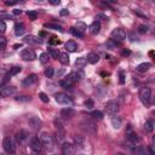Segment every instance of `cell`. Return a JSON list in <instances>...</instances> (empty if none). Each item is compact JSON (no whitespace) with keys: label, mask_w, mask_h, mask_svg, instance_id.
<instances>
[{"label":"cell","mask_w":155,"mask_h":155,"mask_svg":"<svg viewBox=\"0 0 155 155\" xmlns=\"http://www.w3.org/2000/svg\"><path fill=\"white\" fill-rule=\"evenodd\" d=\"M78 80H79V75H78L76 73L71 71V73H69L64 79H62V80L59 81V85H61L62 87H64V88H68V87L73 86Z\"/></svg>","instance_id":"obj_1"},{"label":"cell","mask_w":155,"mask_h":155,"mask_svg":"<svg viewBox=\"0 0 155 155\" xmlns=\"http://www.w3.org/2000/svg\"><path fill=\"white\" fill-rule=\"evenodd\" d=\"M150 98H151V90H150V87H148V86L140 87V90H139V99H140V102L145 107H148L150 104Z\"/></svg>","instance_id":"obj_2"},{"label":"cell","mask_w":155,"mask_h":155,"mask_svg":"<svg viewBox=\"0 0 155 155\" xmlns=\"http://www.w3.org/2000/svg\"><path fill=\"white\" fill-rule=\"evenodd\" d=\"M40 140H41V143H42V147L47 148L48 150H51V149L53 148V138H52V136H51L50 133L42 132V133L40 134Z\"/></svg>","instance_id":"obj_3"},{"label":"cell","mask_w":155,"mask_h":155,"mask_svg":"<svg viewBox=\"0 0 155 155\" xmlns=\"http://www.w3.org/2000/svg\"><path fill=\"white\" fill-rule=\"evenodd\" d=\"M81 127H82V130H85L87 133H91V134H94L97 132V126H96L94 121L88 120V119H86L81 122Z\"/></svg>","instance_id":"obj_4"},{"label":"cell","mask_w":155,"mask_h":155,"mask_svg":"<svg viewBox=\"0 0 155 155\" xmlns=\"http://www.w3.org/2000/svg\"><path fill=\"white\" fill-rule=\"evenodd\" d=\"M54 98H56V102H57L58 104H62V105H69V104H71V102H73L71 98H70L68 94L63 93V92L56 93Z\"/></svg>","instance_id":"obj_5"},{"label":"cell","mask_w":155,"mask_h":155,"mask_svg":"<svg viewBox=\"0 0 155 155\" xmlns=\"http://www.w3.org/2000/svg\"><path fill=\"white\" fill-rule=\"evenodd\" d=\"M2 147H4L5 151H7V153H15L16 151V145H15V142L11 137H5L4 138Z\"/></svg>","instance_id":"obj_6"},{"label":"cell","mask_w":155,"mask_h":155,"mask_svg":"<svg viewBox=\"0 0 155 155\" xmlns=\"http://www.w3.org/2000/svg\"><path fill=\"white\" fill-rule=\"evenodd\" d=\"M119 109H120V107H119V103L116 101H109L105 104V110L109 115H115L119 111Z\"/></svg>","instance_id":"obj_7"},{"label":"cell","mask_w":155,"mask_h":155,"mask_svg":"<svg viewBox=\"0 0 155 155\" xmlns=\"http://www.w3.org/2000/svg\"><path fill=\"white\" fill-rule=\"evenodd\" d=\"M30 148L34 153H40L42 150V143L39 137H33L30 139Z\"/></svg>","instance_id":"obj_8"},{"label":"cell","mask_w":155,"mask_h":155,"mask_svg":"<svg viewBox=\"0 0 155 155\" xmlns=\"http://www.w3.org/2000/svg\"><path fill=\"white\" fill-rule=\"evenodd\" d=\"M111 38L117 40V41H122V40L126 39V31L122 28H115L111 31Z\"/></svg>","instance_id":"obj_9"},{"label":"cell","mask_w":155,"mask_h":155,"mask_svg":"<svg viewBox=\"0 0 155 155\" xmlns=\"http://www.w3.org/2000/svg\"><path fill=\"white\" fill-rule=\"evenodd\" d=\"M21 57H22L24 61H34V59L36 58L35 52H34L31 48H24V50H22Z\"/></svg>","instance_id":"obj_10"},{"label":"cell","mask_w":155,"mask_h":155,"mask_svg":"<svg viewBox=\"0 0 155 155\" xmlns=\"http://www.w3.org/2000/svg\"><path fill=\"white\" fill-rule=\"evenodd\" d=\"M61 149H62V153H63L64 155H71V154L74 153V145H73L71 143H69V142L62 143Z\"/></svg>","instance_id":"obj_11"},{"label":"cell","mask_w":155,"mask_h":155,"mask_svg":"<svg viewBox=\"0 0 155 155\" xmlns=\"http://www.w3.org/2000/svg\"><path fill=\"white\" fill-rule=\"evenodd\" d=\"M15 138H16V142H17L18 144H23V143L27 140V138H28V132L24 131V130H21V131H18V132L16 133Z\"/></svg>","instance_id":"obj_12"},{"label":"cell","mask_w":155,"mask_h":155,"mask_svg":"<svg viewBox=\"0 0 155 155\" xmlns=\"http://www.w3.org/2000/svg\"><path fill=\"white\" fill-rule=\"evenodd\" d=\"M36 80H38V76H36L35 74H30V75H28L27 78H24V80L22 81V85H23L24 87H28V86H31L33 84H35Z\"/></svg>","instance_id":"obj_13"},{"label":"cell","mask_w":155,"mask_h":155,"mask_svg":"<svg viewBox=\"0 0 155 155\" xmlns=\"http://www.w3.org/2000/svg\"><path fill=\"white\" fill-rule=\"evenodd\" d=\"M15 91H16V88L13 86H6V87L1 88L0 94H1V97H10V96H12L15 93Z\"/></svg>","instance_id":"obj_14"},{"label":"cell","mask_w":155,"mask_h":155,"mask_svg":"<svg viewBox=\"0 0 155 155\" xmlns=\"http://www.w3.org/2000/svg\"><path fill=\"white\" fill-rule=\"evenodd\" d=\"M29 125H30L34 130H38V128H40V126H41V120H40L39 117H36V116H31V117L29 119Z\"/></svg>","instance_id":"obj_15"},{"label":"cell","mask_w":155,"mask_h":155,"mask_svg":"<svg viewBox=\"0 0 155 155\" xmlns=\"http://www.w3.org/2000/svg\"><path fill=\"white\" fill-rule=\"evenodd\" d=\"M65 50H67L68 52H75V51H78V45H76V42L73 41V40L67 41V42H65Z\"/></svg>","instance_id":"obj_16"},{"label":"cell","mask_w":155,"mask_h":155,"mask_svg":"<svg viewBox=\"0 0 155 155\" xmlns=\"http://www.w3.org/2000/svg\"><path fill=\"white\" fill-rule=\"evenodd\" d=\"M86 61H87L88 63H91V64H96V63L99 61V56H98L97 53H94V52H90V53L87 54V57H86Z\"/></svg>","instance_id":"obj_17"},{"label":"cell","mask_w":155,"mask_h":155,"mask_svg":"<svg viewBox=\"0 0 155 155\" xmlns=\"http://www.w3.org/2000/svg\"><path fill=\"white\" fill-rule=\"evenodd\" d=\"M24 31H25L24 24L23 23H16V25H15V34L17 36H21V35L24 34Z\"/></svg>","instance_id":"obj_18"},{"label":"cell","mask_w":155,"mask_h":155,"mask_svg":"<svg viewBox=\"0 0 155 155\" xmlns=\"http://www.w3.org/2000/svg\"><path fill=\"white\" fill-rule=\"evenodd\" d=\"M24 42H27V44H41V39L36 38L34 35H28L24 38Z\"/></svg>","instance_id":"obj_19"},{"label":"cell","mask_w":155,"mask_h":155,"mask_svg":"<svg viewBox=\"0 0 155 155\" xmlns=\"http://www.w3.org/2000/svg\"><path fill=\"white\" fill-rule=\"evenodd\" d=\"M74 142H75L76 148H79V149H82L85 147V138L82 136H76L74 138Z\"/></svg>","instance_id":"obj_20"},{"label":"cell","mask_w":155,"mask_h":155,"mask_svg":"<svg viewBox=\"0 0 155 155\" xmlns=\"http://www.w3.org/2000/svg\"><path fill=\"white\" fill-rule=\"evenodd\" d=\"M99 30H101V24H99L98 21H94V22L90 25V31H91L92 34H98Z\"/></svg>","instance_id":"obj_21"},{"label":"cell","mask_w":155,"mask_h":155,"mask_svg":"<svg viewBox=\"0 0 155 155\" xmlns=\"http://www.w3.org/2000/svg\"><path fill=\"white\" fill-rule=\"evenodd\" d=\"M111 125L114 128H120L122 125V119L120 116H113L111 117Z\"/></svg>","instance_id":"obj_22"},{"label":"cell","mask_w":155,"mask_h":155,"mask_svg":"<svg viewBox=\"0 0 155 155\" xmlns=\"http://www.w3.org/2000/svg\"><path fill=\"white\" fill-rule=\"evenodd\" d=\"M105 45L110 48V50H114V48H116L117 46H120V41H117V40H115V39H109L107 42H105Z\"/></svg>","instance_id":"obj_23"},{"label":"cell","mask_w":155,"mask_h":155,"mask_svg":"<svg viewBox=\"0 0 155 155\" xmlns=\"http://www.w3.org/2000/svg\"><path fill=\"white\" fill-rule=\"evenodd\" d=\"M150 67H151V64H150V63L144 62V63H140V64H138V65H137V70H138V71H140V73H144V71H148Z\"/></svg>","instance_id":"obj_24"},{"label":"cell","mask_w":155,"mask_h":155,"mask_svg":"<svg viewBox=\"0 0 155 155\" xmlns=\"http://www.w3.org/2000/svg\"><path fill=\"white\" fill-rule=\"evenodd\" d=\"M61 115H62L63 117H65V119H69V117L74 116V110L70 109V108H65V109H63V110L61 111Z\"/></svg>","instance_id":"obj_25"},{"label":"cell","mask_w":155,"mask_h":155,"mask_svg":"<svg viewBox=\"0 0 155 155\" xmlns=\"http://www.w3.org/2000/svg\"><path fill=\"white\" fill-rule=\"evenodd\" d=\"M45 28H48V29H52V30H58V31H63V28L56 23H45L44 24Z\"/></svg>","instance_id":"obj_26"},{"label":"cell","mask_w":155,"mask_h":155,"mask_svg":"<svg viewBox=\"0 0 155 155\" xmlns=\"http://www.w3.org/2000/svg\"><path fill=\"white\" fill-rule=\"evenodd\" d=\"M70 33H71L74 36H76V38H84V33H82V30L79 29V28L71 27V28H70Z\"/></svg>","instance_id":"obj_27"},{"label":"cell","mask_w":155,"mask_h":155,"mask_svg":"<svg viewBox=\"0 0 155 155\" xmlns=\"http://www.w3.org/2000/svg\"><path fill=\"white\" fill-rule=\"evenodd\" d=\"M59 62L62 64H69V56L67 52H63V53H59V57H58Z\"/></svg>","instance_id":"obj_28"},{"label":"cell","mask_w":155,"mask_h":155,"mask_svg":"<svg viewBox=\"0 0 155 155\" xmlns=\"http://www.w3.org/2000/svg\"><path fill=\"white\" fill-rule=\"evenodd\" d=\"M144 128H145L147 132H153L154 131V121L151 119L147 120L145 121V125H144Z\"/></svg>","instance_id":"obj_29"},{"label":"cell","mask_w":155,"mask_h":155,"mask_svg":"<svg viewBox=\"0 0 155 155\" xmlns=\"http://www.w3.org/2000/svg\"><path fill=\"white\" fill-rule=\"evenodd\" d=\"M48 56L53 59H58L59 57V52L56 50V48H48Z\"/></svg>","instance_id":"obj_30"},{"label":"cell","mask_w":155,"mask_h":155,"mask_svg":"<svg viewBox=\"0 0 155 155\" xmlns=\"http://www.w3.org/2000/svg\"><path fill=\"white\" fill-rule=\"evenodd\" d=\"M91 116H92L93 119L102 120V119H103V113H102L101 110H93V111L91 113Z\"/></svg>","instance_id":"obj_31"},{"label":"cell","mask_w":155,"mask_h":155,"mask_svg":"<svg viewBox=\"0 0 155 155\" xmlns=\"http://www.w3.org/2000/svg\"><path fill=\"white\" fill-rule=\"evenodd\" d=\"M86 63H87V61H86V58H84V57H80V58H78V59L75 61V64H76L78 68H79V67H84Z\"/></svg>","instance_id":"obj_32"},{"label":"cell","mask_w":155,"mask_h":155,"mask_svg":"<svg viewBox=\"0 0 155 155\" xmlns=\"http://www.w3.org/2000/svg\"><path fill=\"white\" fill-rule=\"evenodd\" d=\"M21 70H22V68H21V67H13V68H11V70H10L8 75H10V76L17 75L18 73H21Z\"/></svg>","instance_id":"obj_33"},{"label":"cell","mask_w":155,"mask_h":155,"mask_svg":"<svg viewBox=\"0 0 155 155\" xmlns=\"http://www.w3.org/2000/svg\"><path fill=\"white\" fill-rule=\"evenodd\" d=\"M40 62L42 63V64H46L47 62H48V53H46V52H44V53H41L40 54Z\"/></svg>","instance_id":"obj_34"},{"label":"cell","mask_w":155,"mask_h":155,"mask_svg":"<svg viewBox=\"0 0 155 155\" xmlns=\"http://www.w3.org/2000/svg\"><path fill=\"white\" fill-rule=\"evenodd\" d=\"M17 102H29L31 98L29 97V96H18V97H16L15 98Z\"/></svg>","instance_id":"obj_35"},{"label":"cell","mask_w":155,"mask_h":155,"mask_svg":"<svg viewBox=\"0 0 155 155\" xmlns=\"http://www.w3.org/2000/svg\"><path fill=\"white\" fill-rule=\"evenodd\" d=\"M27 16H28L29 19H31V21H35V19L38 18V13H36L35 11H28V12H27Z\"/></svg>","instance_id":"obj_36"},{"label":"cell","mask_w":155,"mask_h":155,"mask_svg":"<svg viewBox=\"0 0 155 155\" xmlns=\"http://www.w3.org/2000/svg\"><path fill=\"white\" fill-rule=\"evenodd\" d=\"M45 76L46 78H52L53 76V68L52 67H48L45 69Z\"/></svg>","instance_id":"obj_37"},{"label":"cell","mask_w":155,"mask_h":155,"mask_svg":"<svg viewBox=\"0 0 155 155\" xmlns=\"http://www.w3.org/2000/svg\"><path fill=\"white\" fill-rule=\"evenodd\" d=\"M6 45H7V40H6V38L0 36V50H1V51H2V50H5Z\"/></svg>","instance_id":"obj_38"},{"label":"cell","mask_w":155,"mask_h":155,"mask_svg":"<svg viewBox=\"0 0 155 155\" xmlns=\"http://www.w3.org/2000/svg\"><path fill=\"white\" fill-rule=\"evenodd\" d=\"M39 98H40L44 103H48V101H50V99H48V97H47V94H46V93H44V92H40V93H39Z\"/></svg>","instance_id":"obj_39"},{"label":"cell","mask_w":155,"mask_h":155,"mask_svg":"<svg viewBox=\"0 0 155 155\" xmlns=\"http://www.w3.org/2000/svg\"><path fill=\"white\" fill-rule=\"evenodd\" d=\"M138 31H139L140 34H145V33L148 31V27L144 25V24H140V25L138 27Z\"/></svg>","instance_id":"obj_40"},{"label":"cell","mask_w":155,"mask_h":155,"mask_svg":"<svg viewBox=\"0 0 155 155\" xmlns=\"http://www.w3.org/2000/svg\"><path fill=\"white\" fill-rule=\"evenodd\" d=\"M48 44H50V45H59V44H61V41H59L57 38H54V36H53V38H51V39L48 40Z\"/></svg>","instance_id":"obj_41"},{"label":"cell","mask_w":155,"mask_h":155,"mask_svg":"<svg viewBox=\"0 0 155 155\" xmlns=\"http://www.w3.org/2000/svg\"><path fill=\"white\" fill-rule=\"evenodd\" d=\"M5 30H6V23L4 21H0V34L5 33Z\"/></svg>","instance_id":"obj_42"},{"label":"cell","mask_w":155,"mask_h":155,"mask_svg":"<svg viewBox=\"0 0 155 155\" xmlns=\"http://www.w3.org/2000/svg\"><path fill=\"white\" fill-rule=\"evenodd\" d=\"M96 19H103V21H107V19H108V16L104 15V13H98V15L96 16Z\"/></svg>","instance_id":"obj_43"},{"label":"cell","mask_w":155,"mask_h":155,"mask_svg":"<svg viewBox=\"0 0 155 155\" xmlns=\"http://www.w3.org/2000/svg\"><path fill=\"white\" fill-rule=\"evenodd\" d=\"M85 105H86L87 109H91V108L93 107V101H92V99H87V101H85Z\"/></svg>","instance_id":"obj_44"},{"label":"cell","mask_w":155,"mask_h":155,"mask_svg":"<svg viewBox=\"0 0 155 155\" xmlns=\"http://www.w3.org/2000/svg\"><path fill=\"white\" fill-rule=\"evenodd\" d=\"M59 15H61L62 17H63V16H68V15H69V11H68L67 8H62V10L59 11Z\"/></svg>","instance_id":"obj_45"},{"label":"cell","mask_w":155,"mask_h":155,"mask_svg":"<svg viewBox=\"0 0 155 155\" xmlns=\"http://www.w3.org/2000/svg\"><path fill=\"white\" fill-rule=\"evenodd\" d=\"M128 36H130V40H131V41H136V40H137V36L133 34V31H130V33H128Z\"/></svg>","instance_id":"obj_46"},{"label":"cell","mask_w":155,"mask_h":155,"mask_svg":"<svg viewBox=\"0 0 155 155\" xmlns=\"http://www.w3.org/2000/svg\"><path fill=\"white\" fill-rule=\"evenodd\" d=\"M16 2H18V0H7V1H5L6 5H13Z\"/></svg>","instance_id":"obj_47"},{"label":"cell","mask_w":155,"mask_h":155,"mask_svg":"<svg viewBox=\"0 0 155 155\" xmlns=\"http://www.w3.org/2000/svg\"><path fill=\"white\" fill-rule=\"evenodd\" d=\"M48 2H50L51 5H58V4L61 2V0H48Z\"/></svg>","instance_id":"obj_48"},{"label":"cell","mask_w":155,"mask_h":155,"mask_svg":"<svg viewBox=\"0 0 155 155\" xmlns=\"http://www.w3.org/2000/svg\"><path fill=\"white\" fill-rule=\"evenodd\" d=\"M131 53V51H128V50H124L122 51V56H128Z\"/></svg>","instance_id":"obj_49"},{"label":"cell","mask_w":155,"mask_h":155,"mask_svg":"<svg viewBox=\"0 0 155 155\" xmlns=\"http://www.w3.org/2000/svg\"><path fill=\"white\" fill-rule=\"evenodd\" d=\"M104 1H105V2H107V5H108V4H115L117 0H104Z\"/></svg>","instance_id":"obj_50"},{"label":"cell","mask_w":155,"mask_h":155,"mask_svg":"<svg viewBox=\"0 0 155 155\" xmlns=\"http://www.w3.org/2000/svg\"><path fill=\"white\" fill-rule=\"evenodd\" d=\"M22 10H13V15H21Z\"/></svg>","instance_id":"obj_51"},{"label":"cell","mask_w":155,"mask_h":155,"mask_svg":"<svg viewBox=\"0 0 155 155\" xmlns=\"http://www.w3.org/2000/svg\"><path fill=\"white\" fill-rule=\"evenodd\" d=\"M124 81H125V80H124V74L120 73V84H124Z\"/></svg>","instance_id":"obj_52"},{"label":"cell","mask_w":155,"mask_h":155,"mask_svg":"<svg viewBox=\"0 0 155 155\" xmlns=\"http://www.w3.org/2000/svg\"><path fill=\"white\" fill-rule=\"evenodd\" d=\"M21 46H22V45H21V44H19V45H18V44H17V45H15V48H18V47H21Z\"/></svg>","instance_id":"obj_53"},{"label":"cell","mask_w":155,"mask_h":155,"mask_svg":"<svg viewBox=\"0 0 155 155\" xmlns=\"http://www.w3.org/2000/svg\"><path fill=\"white\" fill-rule=\"evenodd\" d=\"M0 97H1V94H0Z\"/></svg>","instance_id":"obj_54"}]
</instances>
